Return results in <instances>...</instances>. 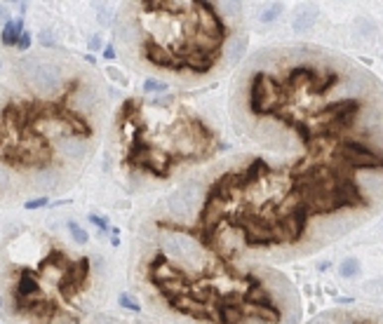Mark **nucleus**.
Masks as SVG:
<instances>
[{"label": "nucleus", "mask_w": 383, "mask_h": 324, "mask_svg": "<svg viewBox=\"0 0 383 324\" xmlns=\"http://www.w3.org/2000/svg\"><path fill=\"white\" fill-rule=\"evenodd\" d=\"M68 230H71L75 244H85V242H87V233H85V230H82V228L75 223V221H68Z\"/></svg>", "instance_id": "12"}, {"label": "nucleus", "mask_w": 383, "mask_h": 324, "mask_svg": "<svg viewBox=\"0 0 383 324\" xmlns=\"http://www.w3.org/2000/svg\"><path fill=\"white\" fill-rule=\"evenodd\" d=\"M28 45H31V38H28V33H24V36L17 40V47L19 50H28Z\"/></svg>", "instance_id": "24"}, {"label": "nucleus", "mask_w": 383, "mask_h": 324, "mask_svg": "<svg viewBox=\"0 0 383 324\" xmlns=\"http://www.w3.org/2000/svg\"><path fill=\"white\" fill-rule=\"evenodd\" d=\"M280 12H282V7H280V5H273V7L268 9V12H263V14H261V21H273V19H275Z\"/></svg>", "instance_id": "19"}, {"label": "nucleus", "mask_w": 383, "mask_h": 324, "mask_svg": "<svg viewBox=\"0 0 383 324\" xmlns=\"http://www.w3.org/2000/svg\"><path fill=\"white\" fill-rule=\"evenodd\" d=\"M104 56H106V59H116V50H113V47L108 45L106 50H104Z\"/></svg>", "instance_id": "27"}, {"label": "nucleus", "mask_w": 383, "mask_h": 324, "mask_svg": "<svg viewBox=\"0 0 383 324\" xmlns=\"http://www.w3.org/2000/svg\"><path fill=\"white\" fill-rule=\"evenodd\" d=\"M143 90H146V92H165V90H167V82H160V80H153V78H148V80L143 82Z\"/></svg>", "instance_id": "14"}, {"label": "nucleus", "mask_w": 383, "mask_h": 324, "mask_svg": "<svg viewBox=\"0 0 383 324\" xmlns=\"http://www.w3.org/2000/svg\"><path fill=\"white\" fill-rule=\"evenodd\" d=\"M89 263H92V268H94V272H97V275H104V270H106V261H104L99 254H94V256L89 259Z\"/></svg>", "instance_id": "16"}, {"label": "nucleus", "mask_w": 383, "mask_h": 324, "mask_svg": "<svg viewBox=\"0 0 383 324\" xmlns=\"http://www.w3.org/2000/svg\"><path fill=\"white\" fill-rule=\"evenodd\" d=\"M57 171L52 169V167H45V169H40L36 174V183L38 186H43V188H54V183H57Z\"/></svg>", "instance_id": "11"}, {"label": "nucleus", "mask_w": 383, "mask_h": 324, "mask_svg": "<svg viewBox=\"0 0 383 324\" xmlns=\"http://www.w3.org/2000/svg\"><path fill=\"white\" fill-rule=\"evenodd\" d=\"M47 205V198H38V200H28L26 202V209H40Z\"/></svg>", "instance_id": "22"}, {"label": "nucleus", "mask_w": 383, "mask_h": 324, "mask_svg": "<svg viewBox=\"0 0 383 324\" xmlns=\"http://www.w3.org/2000/svg\"><path fill=\"white\" fill-rule=\"evenodd\" d=\"M28 85H31L36 92H40V94H52V92H57L59 85H62V68H59L54 61H40V68H38V73L31 78Z\"/></svg>", "instance_id": "4"}, {"label": "nucleus", "mask_w": 383, "mask_h": 324, "mask_svg": "<svg viewBox=\"0 0 383 324\" xmlns=\"http://www.w3.org/2000/svg\"><path fill=\"white\" fill-rule=\"evenodd\" d=\"M9 183H12V174H9V169L5 164H0V190L9 188Z\"/></svg>", "instance_id": "15"}, {"label": "nucleus", "mask_w": 383, "mask_h": 324, "mask_svg": "<svg viewBox=\"0 0 383 324\" xmlns=\"http://www.w3.org/2000/svg\"><path fill=\"white\" fill-rule=\"evenodd\" d=\"M89 50H101V38H99V36L89 38Z\"/></svg>", "instance_id": "25"}, {"label": "nucleus", "mask_w": 383, "mask_h": 324, "mask_svg": "<svg viewBox=\"0 0 383 324\" xmlns=\"http://www.w3.org/2000/svg\"><path fill=\"white\" fill-rule=\"evenodd\" d=\"M33 289H36V282H31V277H28V275H24V277H21V284H19V294H21V296H26L28 291H33Z\"/></svg>", "instance_id": "17"}, {"label": "nucleus", "mask_w": 383, "mask_h": 324, "mask_svg": "<svg viewBox=\"0 0 383 324\" xmlns=\"http://www.w3.org/2000/svg\"><path fill=\"white\" fill-rule=\"evenodd\" d=\"M94 324H120L116 317H108V315H97L94 317Z\"/></svg>", "instance_id": "23"}, {"label": "nucleus", "mask_w": 383, "mask_h": 324, "mask_svg": "<svg viewBox=\"0 0 383 324\" xmlns=\"http://www.w3.org/2000/svg\"><path fill=\"white\" fill-rule=\"evenodd\" d=\"M235 125L275 158L226 171L223 254L289 261L383 214V82L353 56L318 45L270 47L245 63Z\"/></svg>", "instance_id": "1"}, {"label": "nucleus", "mask_w": 383, "mask_h": 324, "mask_svg": "<svg viewBox=\"0 0 383 324\" xmlns=\"http://www.w3.org/2000/svg\"><path fill=\"white\" fill-rule=\"evenodd\" d=\"M120 306H123V308H132L134 313H139V310H141V308H139V303H136L132 296H127V294H123V296H120Z\"/></svg>", "instance_id": "18"}, {"label": "nucleus", "mask_w": 383, "mask_h": 324, "mask_svg": "<svg viewBox=\"0 0 383 324\" xmlns=\"http://www.w3.org/2000/svg\"><path fill=\"white\" fill-rule=\"evenodd\" d=\"M202 202V188L200 183H186L179 190H174L167 198V212H170L177 221H191L197 214V207Z\"/></svg>", "instance_id": "3"}, {"label": "nucleus", "mask_w": 383, "mask_h": 324, "mask_svg": "<svg viewBox=\"0 0 383 324\" xmlns=\"http://www.w3.org/2000/svg\"><path fill=\"white\" fill-rule=\"evenodd\" d=\"M0 21H7V7L0 5Z\"/></svg>", "instance_id": "28"}, {"label": "nucleus", "mask_w": 383, "mask_h": 324, "mask_svg": "<svg viewBox=\"0 0 383 324\" xmlns=\"http://www.w3.org/2000/svg\"><path fill=\"white\" fill-rule=\"evenodd\" d=\"M40 61L43 59H38V56H33V54H28V56H21L17 63V71L19 75L24 78L26 82H31V78L38 73V68H40Z\"/></svg>", "instance_id": "6"}, {"label": "nucleus", "mask_w": 383, "mask_h": 324, "mask_svg": "<svg viewBox=\"0 0 383 324\" xmlns=\"http://www.w3.org/2000/svg\"><path fill=\"white\" fill-rule=\"evenodd\" d=\"M59 153H62L66 160L78 162L85 158V153H87V144H85L82 139H78V136H66V139L59 141Z\"/></svg>", "instance_id": "5"}, {"label": "nucleus", "mask_w": 383, "mask_h": 324, "mask_svg": "<svg viewBox=\"0 0 383 324\" xmlns=\"http://www.w3.org/2000/svg\"><path fill=\"white\" fill-rule=\"evenodd\" d=\"M146 56H148L155 66H172V54L167 52L165 47L155 45V43H148V45H146Z\"/></svg>", "instance_id": "8"}, {"label": "nucleus", "mask_w": 383, "mask_h": 324, "mask_svg": "<svg viewBox=\"0 0 383 324\" xmlns=\"http://www.w3.org/2000/svg\"><path fill=\"white\" fill-rule=\"evenodd\" d=\"M113 9H108V7H101L99 9V14H97V21L101 24V26H111L113 24Z\"/></svg>", "instance_id": "13"}, {"label": "nucleus", "mask_w": 383, "mask_h": 324, "mask_svg": "<svg viewBox=\"0 0 383 324\" xmlns=\"http://www.w3.org/2000/svg\"><path fill=\"white\" fill-rule=\"evenodd\" d=\"M160 249H162L165 254H167V259H172V261H184L177 235H170V233L162 235V237H160Z\"/></svg>", "instance_id": "7"}, {"label": "nucleus", "mask_w": 383, "mask_h": 324, "mask_svg": "<svg viewBox=\"0 0 383 324\" xmlns=\"http://www.w3.org/2000/svg\"><path fill=\"white\" fill-rule=\"evenodd\" d=\"M89 221H92V223H97L99 228H101V230H106V223H104V218H101V216H89Z\"/></svg>", "instance_id": "26"}, {"label": "nucleus", "mask_w": 383, "mask_h": 324, "mask_svg": "<svg viewBox=\"0 0 383 324\" xmlns=\"http://www.w3.org/2000/svg\"><path fill=\"white\" fill-rule=\"evenodd\" d=\"M97 90L94 87H89V85H85L78 94H75V104H78V108H82V110H92V108L97 106Z\"/></svg>", "instance_id": "9"}, {"label": "nucleus", "mask_w": 383, "mask_h": 324, "mask_svg": "<svg viewBox=\"0 0 383 324\" xmlns=\"http://www.w3.org/2000/svg\"><path fill=\"white\" fill-rule=\"evenodd\" d=\"M21 19H17V21H7L5 24V31H2V43L7 47H12V45H17V40H19V36H21Z\"/></svg>", "instance_id": "10"}, {"label": "nucleus", "mask_w": 383, "mask_h": 324, "mask_svg": "<svg viewBox=\"0 0 383 324\" xmlns=\"http://www.w3.org/2000/svg\"><path fill=\"white\" fill-rule=\"evenodd\" d=\"M38 40H40V45H45V47H54V36L50 31H43V33L38 36Z\"/></svg>", "instance_id": "21"}, {"label": "nucleus", "mask_w": 383, "mask_h": 324, "mask_svg": "<svg viewBox=\"0 0 383 324\" xmlns=\"http://www.w3.org/2000/svg\"><path fill=\"white\" fill-rule=\"evenodd\" d=\"M308 324H383V308L372 306H348L324 310L313 317Z\"/></svg>", "instance_id": "2"}, {"label": "nucleus", "mask_w": 383, "mask_h": 324, "mask_svg": "<svg viewBox=\"0 0 383 324\" xmlns=\"http://www.w3.org/2000/svg\"><path fill=\"white\" fill-rule=\"evenodd\" d=\"M106 75L111 78V80L120 82V85H125V82H127V78H125V75H123L120 71H118V68H106Z\"/></svg>", "instance_id": "20"}]
</instances>
